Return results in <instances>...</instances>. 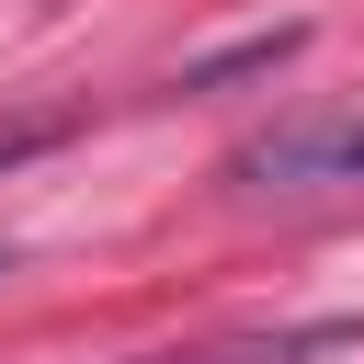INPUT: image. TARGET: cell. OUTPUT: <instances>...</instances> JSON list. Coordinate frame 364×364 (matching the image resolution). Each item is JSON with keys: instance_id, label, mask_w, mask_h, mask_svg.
<instances>
[{"instance_id": "cell-2", "label": "cell", "mask_w": 364, "mask_h": 364, "mask_svg": "<svg viewBox=\"0 0 364 364\" xmlns=\"http://www.w3.org/2000/svg\"><path fill=\"white\" fill-rule=\"evenodd\" d=\"M364 318H284V330H239V341H193V353H148V364H330L353 353Z\"/></svg>"}, {"instance_id": "cell-1", "label": "cell", "mask_w": 364, "mask_h": 364, "mask_svg": "<svg viewBox=\"0 0 364 364\" xmlns=\"http://www.w3.org/2000/svg\"><path fill=\"white\" fill-rule=\"evenodd\" d=\"M239 182H262V193L364 182V114H330V125H273L262 148H239Z\"/></svg>"}, {"instance_id": "cell-4", "label": "cell", "mask_w": 364, "mask_h": 364, "mask_svg": "<svg viewBox=\"0 0 364 364\" xmlns=\"http://www.w3.org/2000/svg\"><path fill=\"white\" fill-rule=\"evenodd\" d=\"M0 273H11V239H0Z\"/></svg>"}, {"instance_id": "cell-3", "label": "cell", "mask_w": 364, "mask_h": 364, "mask_svg": "<svg viewBox=\"0 0 364 364\" xmlns=\"http://www.w3.org/2000/svg\"><path fill=\"white\" fill-rule=\"evenodd\" d=\"M68 136V114H23V125H0V171H23V159H46Z\"/></svg>"}]
</instances>
